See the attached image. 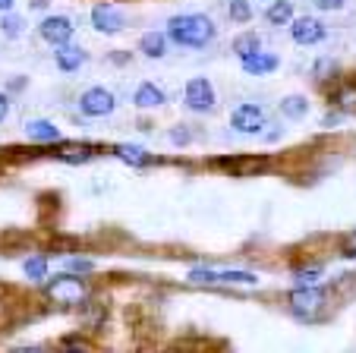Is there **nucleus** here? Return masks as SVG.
Masks as SVG:
<instances>
[{
	"label": "nucleus",
	"instance_id": "1",
	"mask_svg": "<svg viewBox=\"0 0 356 353\" xmlns=\"http://www.w3.org/2000/svg\"><path fill=\"white\" fill-rule=\"evenodd\" d=\"M168 35L177 41V45L202 47V45H209V41L215 38V26H211L209 16L183 13V16H174V19L168 22Z\"/></svg>",
	"mask_w": 356,
	"mask_h": 353
},
{
	"label": "nucleus",
	"instance_id": "2",
	"mask_svg": "<svg viewBox=\"0 0 356 353\" xmlns=\"http://www.w3.org/2000/svg\"><path fill=\"white\" fill-rule=\"evenodd\" d=\"M47 300L60 303V306H76V303L86 300V281L76 278V274H57V278L47 281Z\"/></svg>",
	"mask_w": 356,
	"mask_h": 353
},
{
	"label": "nucleus",
	"instance_id": "3",
	"mask_svg": "<svg viewBox=\"0 0 356 353\" xmlns=\"http://www.w3.org/2000/svg\"><path fill=\"white\" fill-rule=\"evenodd\" d=\"M322 306H325V293L316 290V287H296L290 293V309L296 315H302V319H312Z\"/></svg>",
	"mask_w": 356,
	"mask_h": 353
},
{
	"label": "nucleus",
	"instance_id": "4",
	"mask_svg": "<svg viewBox=\"0 0 356 353\" xmlns=\"http://www.w3.org/2000/svg\"><path fill=\"white\" fill-rule=\"evenodd\" d=\"M79 111L86 113V117H108V113L114 111V95L101 86L88 88V92L79 98Z\"/></svg>",
	"mask_w": 356,
	"mask_h": 353
},
{
	"label": "nucleus",
	"instance_id": "5",
	"mask_svg": "<svg viewBox=\"0 0 356 353\" xmlns=\"http://www.w3.org/2000/svg\"><path fill=\"white\" fill-rule=\"evenodd\" d=\"M230 127L236 130V133H262L265 127V113L259 104H240L234 111V117H230Z\"/></svg>",
	"mask_w": 356,
	"mask_h": 353
},
{
	"label": "nucleus",
	"instance_id": "6",
	"mask_svg": "<svg viewBox=\"0 0 356 353\" xmlns=\"http://www.w3.org/2000/svg\"><path fill=\"white\" fill-rule=\"evenodd\" d=\"M186 104L193 111H211L215 107V88H211L209 79H189L186 82Z\"/></svg>",
	"mask_w": 356,
	"mask_h": 353
},
{
	"label": "nucleus",
	"instance_id": "7",
	"mask_svg": "<svg viewBox=\"0 0 356 353\" xmlns=\"http://www.w3.org/2000/svg\"><path fill=\"white\" fill-rule=\"evenodd\" d=\"M41 38L57 45V47H63L70 38H73V22H70L67 16H47V19L41 22Z\"/></svg>",
	"mask_w": 356,
	"mask_h": 353
},
{
	"label": "nucleus",
	"instance_id": "8",
	"mask_svg": "<svg viewBox=\"0 0 356 353\" xmlns=\"http://www.w3.org/2000/svg\"><path fill=\"white\" fill-rule=\"evenodd\" d=\"M290 35H293L296 45H316V41L325 38V26L318 19H312V16H302V19H296L290 26Z\"/></svg>",
	"mask_w": 356,
	"mask_h": 353
},
{
	"label": "nucleus",
	"instance_id": "9",
	"mask_svg": "<svg viewBox=\"0 0 356 353\" xmlns=\"http://www.w3.org/2000/svg\"><path fill=\"white\" fill-rule=\"evenodd\" d=\"M92 22H95V29H98V32H104V35H114V32H120V29H123L120 10H114L111 3H98V7L92 10Z\"/></svg>",
	"mask_w": 356,
	"mask_h": 353
},
{
	"label": "nucleus",
	"instance_id": "10",
	"mask_svg": "<svg viewBox=\"0 0 356 353\" xmlns=\"http://www.w3.org/2000/svg\"><path fill=\"white\" fill-rule=\"evenodd\" d=\"M54 61H57V67H60L63 73H76V70L86 63V51L63 45V47H57V51H54Z\"/></svg>",
	"mask_w": 356,
	"mask_h": 353
},
{
	"label": "nucleus",
	"instance_id": "11",
	"mask_svg": "<svg viewBox=\"0 0 356 353\" xmlns=\"http://www.w3.org/2000/svg\"><path fill=\"white\" fill-rule=\"evenodd\" d=\"M243 61V70L252 76H262V73H271V70H277V57L275 54H249V57H240Z\"/></svg>",
	"mask_w": 356,
	"mask_h": 353
},
{
	"label": "nucleus",
	"instance_id": "12",
	"mask_svg": "<svg viewBox=\"0 0 356 353\" xmlns=\"http://www.w3.org/2000/svg\"><path fill=\"white\" fill-rule=\"evenodd\" d=\"M26 133H29V139H35V142H57V139H60V130H57L51 120L26 123Z\"/></svg>",
	"mask_w": 356,
	"mask_h": 353
},
{
	"label": "nucleus",
	"instance_id": "13",
	"mask_svg": "<svg viewBox=\"0 0 356 353\" xmlns=\"http://www.w3.org/2000/svg\"><path fill=\"white\" fill-rule=\"evenodd\" d=\"M136 104L139 107H158V104H164V92L158 86H152V82H142V86L136 88Z\"/></svg>",
	"mask_w": 356,
	"mask_h": 353
},
{
	"label": "nucleus",
	"instance_id": "14",
	"mask_svg": "<svg viewBox=\"0 0 356 353\" xmlns=\"http://www.w3.org/2000/svg\"><path fill=\"white\" fill-rule=\"evenodd\" d=\"M22 274H26L29 281H44L47 278V259L44 256H29V259L22 262Z\"/></svg>",
	"mask_w": 356,
	"mask_h": 353
},
{
	"label": "nucleus",
	"instance_id": "15",
	"mask_svg": "<svg viewBox=\"0 0 356 353\" xmlns=\"http://www.w3.org/2000/svg\"><path fill=\"white\" fill-rule=\"evenodd\" d=\"M139 47H142L145 57H164V35L161 32H145L142 41H139Z\"/></svg>",
	"mask_w": 356,
	"mask_h": 353
},
{
	"label": "nucleus",
	"instance_id": "16",
	"mask_svg": "<svg viewBox=\"0 0 356 353\" xmlns=\"http://www.w3.org/2000/svg\"><path fill=\"white\" fill-rule=\"evenodd\" d=\"M114 152H117V158L127 161V164H133V167L148 164V152L145 148H139V146H117Z\"/></svg>",
	"mask_w": 356,
	"mask_h": 353
},
{
	"label": "nucleus",
	"instance_id": "17",
	"mask_svg": "<svg viewBox=\"0 0 356 353\" xmlns=\"http://www.w3.org/2000/svg\"><path fill=\"white\" fill-rule=\"evenodd\" d=\"M265 16H268L271 26H284V22H290V16H293V7H290V0H277V3L268 7Z\"/></svg>",
	"mask_w": 356,
	"mask_h": 353
},
{
	"label": "nucleus",
	"instance_id": "18",
	"mask_svg": "<svg viewBox=\"0 0 356 353\" xmlns=\"http://www.w3.org/2000/svg\"><path fill=\"white\" fill-rule=\"evenodd\" d=\"M281 111L287 113V117H293V120H300V117H306L309 104H306V98H302V95H290V98L281 101Z\"/></svg>",
	"mask_w": 356,
	"mask_h": 353
},
{
	"label": "nucleus",
	"instance_id": "19",
	"mask_svg": "<svg viewBox=\"0 0 356 353\" xmlns=\"http://www.w3.org/2000/svg\"><path fill=\"white\" fill-rule=\"evenodd\" d=\"M218 284H259V278L252 272H218Z\"/></svg>",
	"mask_w": 356,
	"mask_h": 353
},
{
	"label": "nucleus",
	"instance_id": "20",
	"mask_svg": "<svg viewBox=\"0 0 356 353\" xmlns=\"http://www.w3.org/2000/svg\"><path fill=\"white\" fill-rule=\"evenodd\" d=\"M57 158H60V161H76V164H82V161L92 158V152H88L86 146H67V148H60V152H57Z\"/></svg>",
	"mask_w": 356,
	"mask_h": 353
},
{
	"label": "nucleus",
	"instance_id": "21",
	"mask_svg": "<svg viewBox=\"0 0 356 353\" xmlns=\"http://www.w3.org/2000/svg\"><path fill=\"white\" fill-rule=\"evenodd\" d=\"M230 19L234 22L252 19V7H249V0H230Z\"/></svg>",
	"mask_w": 356,
	"mask_h": 353
},
{
	"label": "nucleus",
	"instance_id": "22",
	"mask_svg": "<svg viewBox=\"0 0 356 353\" xmlns=\"http://www.w3.org/2000/svg\"><path fill=\"white\" fill-rule=\"evenodd\" d=\"M334 101H337V107H341V111H356V88L353 86L341 88Z\"/></svg>",
	"mask_w": 356,
	"mask_h": 353
},
{
	"label": "nucleus",
	"instance_id": "23",
	"mask_svg": "<svg viewBox=\"0 0 356 353\" xmlns=\"http://www.w3.org/2000/svg\"><path fill=\"white\" fill-rule=\"evenodd\" d=\"M189 281L193 284H218V272H211V268H193Z\"/></svg>",
	"mask_w": 356,
	"mask_h": 353
},
{
	"label": "nucleus",
	"instance_id": "24",
	"mask_svg": "<svg viewBox=\"0 0 356 353\" xmlns=\"http://www.w3.org/2000/svg\"><path fill=\"white\" fill-rule=\"evenodd\" d=\"M236 54L240 57H249V54H256V47H259V38L256 35H243V38H236Z\"/></svg>",
	"mask_w": 356,
	"mask_h": 353
},
{
	"label": "nucleus",
	"instance_id": "25",
	"mask_svg": "<svg viewBox=\"0 0 356 353\" xmlns=\"http://www.w3.org/2000/svg\"><path fill=\"white\" fill-rule=\"evenodd\" d=\"M67 268H70V274H86V272H92V268H95V262L92 259H76V256H70V259H67Z\"/></svg>",
	"mask_w": 356,
	"mask_h": 353
},
{
	"label": "nucleus",
	"instance_id": "26",
	"mask_svg": "<svg viewBox=\"0 0 356 353\" xmlns=\"http://www.w3.org/2000/svg\"><path fill=\"white\" fill-rule=\"evenodd\" d=\"M19 32H22V19L19 16H7V19H3V35H7V38H16Z\"/></svg>",
	"mask_w": 356,
	"mask_h": 353
},
{
	"label": "nucleus",
	"instance_id": "27",
	"mask_svg": "<svg viewBox=\"0 0 356 353\" xmlns=\"http://www.w3.org/2000/svg\"><path fill=\"white\" fill-rule=\"evenodd\" d=\"M296 281H300L302 287H309L312 281H318V268H306V272H300L296 274Z\"/></svg>",
	"mask_w": 356,
	"mask_h": 353
},
{
	"label": "nucleus",
	"instance_id": "28",
	"mask_svg": "<svg viewBox=\"0 0 356 353\" xmlns=\"http://www.w3.org/2000/svg\"><path fill=\"white\" fill-rule=\"evenodd\" d=\"M318 10H341V3L343 0H312Z\"/></svg>",
	"mask_w": 356,
	"mask_h": 353
},
{
	"label": "nucleus",
	"instance_id": "29",
	"mask_svg": "<svg viewBox=\"0 0 356 353\" xmlns=\"http://www.w3.org/2000/svg\"><path fill=\"white\" fill-rule=\"evenodd\" d=\"M7 113H10V101L7 95H0V120H7Z\"/></svg>",
	"mask_w": 356,
	"mask_h": 353
},
{
	"label": "nucleus",
	"instance_id": "30",
	"mask_svg": "<svg viewBox=\"0 0 356 353\" xmlns=\"http://www.w3.org/2000/svg\"><path fill=\"white\" fill-rule=\"evenodd\" d=\"M170 139H174V142H186V133H183V130H174V133H170Z\"/></svg>",
	"mask_w": 356,
	"mask_h": 353
},
{
	"label": "nucleus",
	"instance_id": "31",
	"mask_svg": "<svg viewBox=\"0 0 356 353\" xmlns=\"http://www.w3.org/2000/svg\"><path fill=\"white\" fill-rule=\"evenodd\" d=\"M0 10H3V13H10V10H13V0H0Z\"/></svg>",
	"mask_w": 356,
	"mask_h": 353
},
{
	"label": "nucleus",
	"instance_id": "32",
	"mask_svg": "<svg viewBox=\"0 0 356 353\" xmlns=\"http://www.w3.org/2000/svg\"><path fill=\"white\" fill-rule=\"evenodd\" d=\"M16 353H44L41 347H22V350H16Z\"/></svg>",
	"mask_w": 356,
	"mask_h": 353
},
{
	"label": "nucleus",
	"instance_id": "33",
	"mask_svg": "<svg viewBox=\"0 0 356 353\" xmlns=\"http://www.w3.org/2000/svg\"><path fill=\"white\" fill-rule=\"evenodd\" d=\"M347 246H350V256H356V233H353V237H350V243H347Z\"/></svg>",
	"mask_w": 356,
	"mask_h": 353
},
{
	"label": "nucleus",
	"instance_id": "34",
	"mask_svg": "<svg viewBox=\"0 0 356 353\" xmlns=\"http://www.w3.org/2000/svg\"><path fill=\"white\" fill-rule=\"evenodd\" d=\"M63 353H86V350H63Z\"/></svg>",
	"mask_w": 356,
	"mask_h": 353
}]
</instances>
